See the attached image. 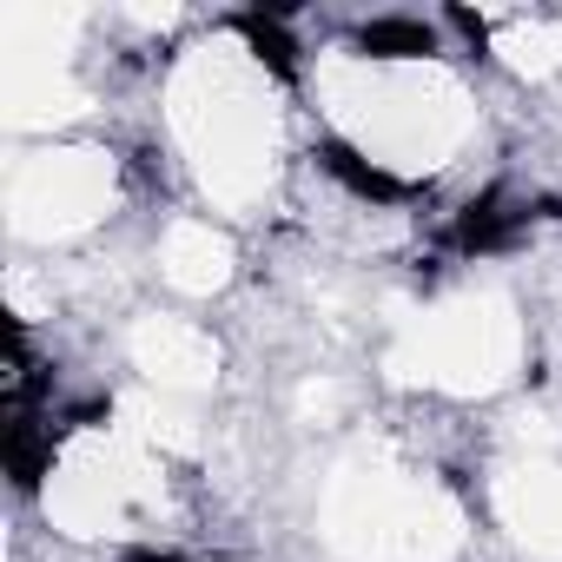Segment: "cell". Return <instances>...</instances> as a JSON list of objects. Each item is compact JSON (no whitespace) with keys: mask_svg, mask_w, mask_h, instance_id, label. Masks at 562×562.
I'll return each instance as SVG.
<instances>
[{"mask_svg":"<svg viewBox=\"0 0 562 562\" xmlns=\"http://www.w3.org/2000/svg\"><path fill=\"white\" fill-rule=\"evenodd\" d=\"M126 562H192V555H172V549H133Z\"/></svg>","mask_w":562,"mask_h":562,"instance_id":"1","label":"cell"}]
</instances>
